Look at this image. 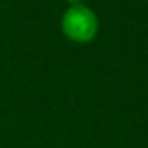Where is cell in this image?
Segmentation results:
<instances>
[{"label": "cell", "mask_w": 148, "mask_h": 148, "mask_svg": "<svg viewBox=\"0 0 148 148\" xmlns=\"http://www.w3.org/2000/svg\"><path fill=\"white\" fill-rule=\"evenodd\" d=\"M62 30L65 37L77 43H86L96 37L99 23L92 11L84 5L70 7L62 16Z\"/></svg>", "instance_id": "6da1fadb"}, {"label": "cell", "mask_w": 148, "mask_h": 148, "mask_svg": "<svg viewBox=\"0 0 148 148\" xmlns=\"http://www.w3.org/2000/svg\"><path fill=\"white\" fill-rule=\"evenodd\" d=\"M67 2L72 5V7H75V5H81V2H83V0H67Z\"/></svg>", "instance_id": "7a4b0ae2"}]
</instances>
